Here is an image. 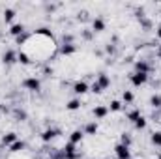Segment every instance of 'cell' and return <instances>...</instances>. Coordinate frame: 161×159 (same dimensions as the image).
<instances>
[{"instance_id":"cell-36","label":"cell","mask_w":161,"mask_h":159,"mask_svg":"<svg viewBox=\"0 0 161 159\" xmlns=\"http://www.w3.org/2000/svg\"><path fill=\"white\" fill-rule=\"evenodd\" d=\"M43 73H45V75H53V68H45Z\"/></svg>"},{"instance_id":"cell-12","label":"cell","mask_w":161,"mask_h":159,"mask_svg":"<svg viewBox=\"0 0 161 159\" xmlns=\"http://www.w3.org/2000/svg\"><path fill=\"white\" fill-rule=\"evenodd\" d=\"M82 140H84V131H82V129H75V131H71V135H69V142H71V144L77 146V144H80Z\"/></svg>"},{"instance_id":"cell-41","label":"cell","mask_w":161,"mask_h":159,"mask_svg":"<svg viewBox=\"0 0 161 159\" xmlns=\"http://www.w3.org/2000/svg\"><path fill=\"white\" fill-rule=\"evenodd\" d=\"M159 26H161V23H159Z\"/></svg>"},{"instance_id":"cell-15","label":"cell","mask_w":161,"mask_h":159,"mask_svg":"<svg viewBox=\"0 0 161 159\" xmlns=\"http://www.w3.org/2000/svg\"><path fill=\"white\" fill-rule=\"evenodd\" d=\"M17 62H19L21 66H30V64H32V58L21 49V51H17Z\"/></svg>"},{"instance_id":"cell-27","label":"cell","mask_w":161,"mask_h":159,"mask_svg":"<svg viewBox=\"0 0 161 159\" xmlns=\"http://www.w3.org/2000/svg\"><path fill=\"white\" fill-rule=\"evenodd\" d=\"M13 116H15V120H19V122H25L26 120V112L23 109H15L13 111Z\"/></svg>"},{"instance_id":"cell-39","label":"cell","mask_w":161,"mask_h":159,"mask_svg":"<svg viewBox=\"0 0 161 159\" xmlns=\"http://www.w3.org/2000/svg\"><path fill=\"white\" fill-rule=\"evenodd\" d=\"M45 159H53V157H51V156H49V157H45Z\"/></svg>"},{"instance_id":"cell-29","label":"cell","mask_w":161,"mask_h":159,"mask_svg":"<svg viewBox=\"0 0 161 159\" xmlns=\"http://www.w3.org/2000/svg\"><path fill=\"white\" fill-rule=\"evenodd\" d=\"M28 38H30V34H26V32H25V34H21L19 38H15V43H17L19 47H21V45H26V41H28Z\"/></svg>"},{"instance_id":"cell-37","label":"cell","mask_w":161,"mask_h":159,"mask_svg":"<svg viewBox=\"0 0 161 159\" xmlns=\"http://www.w3.org/2000/svg\"><path fill=\"white\" fill-rule=\"evenodd\" d=\"M156 36H158V38L161 40V26H158V32H156Z\"/></svg>"},{"instance_id":"cell-13","label":"cell","mask_w":161,"mask_h":159,"mask_svg":"<svg viewBox=\"0 0 161 159\" xmlns=\"http://www.w3.org/2000/svg\"><path fill=\"white\" fill-rule=\"evenodd\" d=\"M84 135H90V137H94V135H97V131H99V125H97V122H88L86 125H84Z\"/></svg>"},{"instance_id":"cell-11","label":"cell","mask_w":161,"mask_h":159,"mask_svg":"<svg viewBox=\"0 0 161 159\" xmlns=\"http://www.w3.org/2000/svg\"><path fill=\"white\" fill-rule=\"evenodd\" d=\"M96 82H97L103 90H107V88L111 86V77H109L105 71H101V73H97V79H96Z\"/></svg>"},{"instance_id":"cell-34","label":"cell","mask_w":161,"mask_h":159,"mask_svg":"<svg viewBox=\"0 0 161 159\" xmlns=\"http://www.w3.org/2000/svg\"><path fill=\"white\" fill-rule=\"evenodd\" d=\"M73 40H75V38H73L71 34H64V36H62V41H64V43H73Z\"/></svg>"},{"instance_id":"cell-7","label":"cell","mask_w":161,"mask_h":159,"mask_svg":"<svg viewBox=\"0 0 161 159\" xmlns=\"http://www.w3.org/2000/svg\"><path fill=\"white\" fill-rule=\"evenodd\" d=\"M135 71H137V73H146V75H150L152 66H150L146 60H137V62H135Z\"/></svg>"},{"instance_id":"cell-18","label":"cell","mask_w":161,"mask_h":159,"mask_svg":"<svg viewBox=\"0 0 161 159\" xmlns=\"http://www.w3.org/2000/svg\"><path fill=\"white\" fill-rule=\"evenodd\" d=\"M25 148H26V142H25V140H17V142H13V144L9 146V152H11V154H21Z\"/></svg>"},{"instance_id":"cell-20","label":"cell","mask_w":161,"mask_h":159,"mask_svg":"<svg viewBox=\"0 0 161 159\" xmlns=\"http://www.w3.org/2000/svg\"><path fill=\"white\" fill-rule=\"evenodd\" d=\"M150 107L152 109H161V94H152L150 96Z\"/></svg>"},{"instance_id":"cell-30","label":"cell","mask_w":161,"mask_h":159,"mask_svg":"<svg viewBox=\"0 0 161 159\" xmlns=\"http://www.w3.org/2000/svg\"><path fill=\"white\" fill-rule=\"evenodd\" d=\"M90 92H92V94H97V96H99V94L103 92V88H101V86H99V84H97V82L94 80V82H92V86H90Z\"/></svg>"},{"instance_id":"cell-2","label":"cell","mask_w":161,"mask_h":159,"mask_svg":"<svg viewBox=\"0 0 161 159\" xmlns=\"http://www.w3.org/2000/svg\"><path fill=\"white\" fill-rule=\"evenodd\" d=\"M148 77H150V75H146V73H137V71H133V73L129 75V82H131L135 88H139V86H144V84L148 82Z\"/></svg>"},{"instance_id":"cell-9","label":"cell","mask_w":161,"mask_h":159,"mask_svg":"<svg viewBox=\"0 0 161 159\" xmlns=\"http://www.w3.org/2000/svg\"><path fill=\"white\" fill-rule=\"evenodd\" d=\"M73 92H75L77 96H84V94L90 92V86H88L84 80H77V82L73 84Z\"/></svg>"},{"instance_id":"cell-17","label":"cell","mask_w":161,"mask_h":159,"mask_svg":"<svg viewBox=\"0 0 161 159\" xmlns=\"http://www.w3.org/2000/svg\"><path fill=\"white\" fill-rule=\"evenodd\" d=\"M2 15H4V23H8V25H9V23H13V19H15V15H17V11H15L13 8H6Z\"/></svg>"},{"instance_id":"cell-33","label":"cell","mask_w":161,"mask_h":159,"mask_svg":"<svg viewBox=\"0 0 161 159\" xmlns=\"http://www.w3.org/2000/svg\"><path fill=\"white\" fill-rule=\"evenodd\" d=\"M82 38H84L86 41H90L92 38H94V32H92V30H82Z\"/></svg>"},{"instance_id":"cell-8","label":"cell","mask_w":161,"mask_h":159,"mask_svg":"<svg viewBox=\"0 0 161 159\" xmlns=\"http://www.w3.org/2000/svg\"><path fill=\"white\" fill-rule=\"evenodd\" d=\"M8 32H9V36L19 38L21 34H25V32H26V28H25V25H23V23H15V25H11V26H9V30H8Z\"/></svg>"},{"instance_id":"cell-35","label":"cell","mask_w":161,"mask_h":159,"mask_svg":"<svg viewBox=\"0 0 161 159\" xmlns=\"http://www.w3.org/2000/svg\"><path fill=\"white\" fill-rule=\"evenodd\" d=\"M80 19H82V21H86V19H88V13H86V11L79 13V21H80Z\"/></svg>"},{"instance_id":"cell-19","label":"cell","mask_w":161,"mask_h":159,"mask_svg":"<svg viewBox=\"0 0 161 159\" xmlns=\"http://www.w3.org/2000/svg\"><path fill=\"white\" fill-rule=\"evenodd\" d=\"M80 105H82V103H80L79 97H73V99H69V101L66 103V109H68V111H79Z\"/></svg>"},{"instance_id":"cell-40","label":"cell","mask_w":161,"mask_h":159,"mask_svg":"<svg viewBox=\"0 0 161 159\" xmlns=\"http://www.w3.org/2000/svg\"><path fill=\"white\" fill-rule=\"evenodd\" d=\"M158 159H161V154H159V156H158Z\"/></svg>"},{"instance_id":"cell-26","label":"cell","mask_w":161,"mask_h":159,"mask_svg":"<svg viewBox=\"0 0 161 159\" xmlns=\"http://www.w3.org/2000/svg\"><path fill=\"white\" fill-rule=\"evenodd\" d=\"M133 125H135V129H139V131L146 129V118H144V116H141L139 120H135V122H133Z\"/></svg>"},{"instance_id":"cell-3","label":"cell","mask_w":161,"mask_h":159,"mask_svg":"<svg viewBox=\"0 0 161 159\" xmlns=\"http://www.w3.org/2000/svg\"><path fill=\"white\" fill-rule=\"evenodd\" d=\"M62 135V131L60 129H56V127H49V129H45L43 133H41V140L43 142H53L56 137H60Z\"/></svg>"},{"instance_id":"cell-22","label":"cell","mask_w":161,"mask_h":159,"mask_svg":"<svg viewBox=\"0 0 161 159\" xmlns=\"http://www.w3.org/2000/svg\"><path fill=\"white\" fill-rule=\"evenodd\" d=\"M133 99H135L133 92H131V90H124V94H122V103L127 105V103H133Z\"/></svg>"},{"instance_id":"cell-38","label":"cell","mask_w":161,"mask_h":159,"mask_svg":"<svg viewBox=\"0 0 161 159\" xmlns=\"http://www.w3.org/2000/svg\"><path fill=\"white\" fill-rule=\"evenodd\" d=\"M158 58L161 60V43H159V47H158Z\"/></svg>"},{"instance_id":"cell-6","label":"cell","mask_w":161,"mask_h":159,"mask_svg":"<svg viewBox=\"0 0 161 159\" xmlns=\"http://www.w3.org/2000/svg\"><path fill=\"white\" fill-rule=\"evenodd\" d=\"M92 114H94L96 120H103L107 114H109V107H107V105H96L94 111H92Z\"/></svg>"},{"instance_id":"cell-31","label":"cell","mask_w":161,"mask_h":159,"mask_svg":"<svg viewBox=\"0 0 161 159\" xmlns=\"http://www.w3.org/2000/svg\"><path fill=\"white\" fill-rule=\"evenodd\" d=\"M139 21H141V25H142L146 30H150V28H152V23H150V19H146V17H141Z\"/></svg>"},{"instance_id":"cell-25","label":"cell","mask_w":161,"mask_h":159,"mask_svg":"<svg viewBox=\"0 0 161 159\" xmlns=\"http://www.w3.org/2000/svg\"><path fill=\"white\" fill-rule=\"evenodd\" d=\"M141 116H142V114H141V111H139V109H133V111H129V112H127V120H129L131 123H133L135 120H139Z\"/></svg>"},{"instance_id":"cell-1","label":"cell","mask_w":161,"mask_h":159,"mask_svg":"<svg viewBox=\"0 0 161 159\" xmlns=\"http://www.w3.org/2000/svg\"><path fill=\"white\" fill-rule=\"evenodd\" d=\"M23 88H26L28 92H40L41 90V80L38 77H26L23 80Z\"/></svg>"},{"instance_id":"cell-16","label":"cell","mask_w":161,"mask_h":159,"mask_svg":"<svg viewBox=\"0 0 161 159\" xmlns=\"http://www.w3.org/2000/svg\"><path fill=\"white\" fill-rule=\"evenodd\" d=\"M75 51H77V45H75V43H62V45H60V52L66 54V56H68V54H73Z\"/></svg>"},{"instance_id":"cell-32","label":"cell","mask_w":161,"mask_h":159,"mask_svg":"<svg viewBox=\"0 0 161 159\" xmlns=\"http://www.w3.org/2000/svg\"><path fill=\"white\" fill-rule=\"evenodd\" d=\"M105 52L113 56V54H116V47H114L113 43H109V45H105Z\"/></svg>"},{"instance_id":"cell-10","label":"cell","mask_w":161,"mask_h":159,"mask_svg":"<svg viewBox=\"0 0 161 159\" xmlns=\"http://www.w3.org/2000/svg\"><path fill=\"white\" fill-rule=\"evenodd\" d=\"M19 139H17V133L15 131H9V133H6V135H2V146H11L13 142H17Z\"/></svg>"},{"instance_id":"cell-23","label":"cell","mask_w":161,"mask_h":159,"mask_svg":"<svg viewBox=\"0 0 161 159\" xmlns=\"http://www.w3.org/2000/svg\"><path fill=\"white\" fill-rule=\"evenodd\" d=\"M150 142H152L156 148H161V131H154V133H152Z\"/></svg>"},{"instance_id":"cell-4","label":"cell","mask_w":161,"mask_h":159,"mask_svg":"<svg viewBox=\"0 0 161 159\" xmlns=\"http://www.w3.org/2000/svg\"><path fill=\"white\" fill-rule=\"evenodd\" d=\"M114 156H116V159H131V150L124 144H116L114 146Z\"/></svg>"},{"instance_id":"cell-28","label":"cell","mask_w":161,"mask_h":159,"mask_svg":"<svg viewBox=\"0 0 161 159\" xmlns=\"http://www.w3.org/2000/svg\"><path fill=\"white\" fill-rule=\"evenodd\" d=\"M62 150H64V152H66V154H77V146H75V144H71V142H69V140H68V142H66V146H64V148H62Z\"/></svg>"},{"instance_id":"cell-21","label":"cell","mask_w":161,"mask_h":159,"mask_svg":"<svg viewBox=\"0 0 161 159\" xmlns=\"http://www.w3.org/2000/svg\"><path fill=\"white\" fill-rule=\"evenodd\" d=\"M122 107H124V103H122V101L113 99V101H111V105H109V112H120Z\"/></svg>"},{"instance_id":"cell-14","label":"cell","mask_w":161,"mask_h":159,"mask_svg":"<svg viewBox=\"0 0 161 159\" xmlns=\"http://www.w3.org/2000/svg\"><path fill=\"white\" fill-rule=\"evenodd\" d=\"M103 30H105V21L101 17L92 19V32L96 34V32H103Z\"/></svg>"},{"instance_id":"cell-24","label":"cell","mask_w":161,"mask_h":159,"mask_svg":"<svg viewBox=\"0 0 161 159\" xmlns=\"http://www.w3.org/2000/svg\"><path fill=\"white\" fill-rule=\"evenodd\" d=\"M120 144L127 146V148H131V144H133V139H131V135H129V133H122V135H120Z\"/></svg>"},{"instance_id":"cell-5","label":"cell","mask_w":161,"mask_h":159,"mask_svg":"<svg viewBox=\"0 0 161 159\" xmlns=\"http://www.w3.org/2000/svg\"><path fill=\"white\" fill-rule=\"evenodd\" d=\"M2 62H4L6 66H13V64L17 62V51H13V49H8V51L2 54Z\"/></svg>"}]
</instances>
